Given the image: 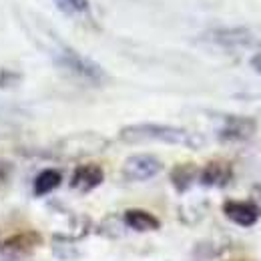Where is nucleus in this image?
Instances as JSON below:
<instances>
[{
	"label": "nucleus",
	"mask_w": 261,
	"mask_h": 261,
	"mask_svg": "<svg viewBox=\"0 0 261 261\" xmlns=\"http://www.w3.org/2000/svg\"><path fill=\"white\" fill-rule=\"evenodd\" d=\"M119 139L123 143H165V145H179V147H189L199 149L203 145V139L181 127H171V125H157V123H137L129 125L119 130Z\"/></svg>",
	"instance_id": "obj_1"
},
{
	"label": "nucleus",
	"mask_w": 261,
	"mask_h": 261,
	"mask_svg": "<svg viewBox=\"0 0 261 261\" xmlns=\"http://www.w3.org/2000/svg\"><path fill=\"white\" fill-rule=\"evenodd\" d=\"M57 65L63 70H66L68 74H72V76H76L89 85H102L107 81V72L102 70V66L95 63L93 59L68 48V46H65L57 55Z\"/></svg>",
	"instance_id": "obj_2"
},
{
	"label": "nucleus",
	"mask_w": 261,
	"mask_h": 261,
	"mask_svg": "<svg viewBox=\"0 0 261 261\" xmlns=\"http://www.w3.org/2000/svg\"><path fill=\"white\" fill-rule=\"evenodd\" d=\"M163 171V163L153 155H133L123 163V177L133 183L149 181Z\"/></svg>",
	"instance_id": "obj_3"
},
{
	"label": "nucleus",
	"mask_w": 261,
	"mask_h": 261,
	"mask_svg": "<svg viewBox=\"0 0 261 261\" xmlns=\"http://www.w3.org/2000/svg\"><path fill=\"white\" fill-rule=\"evenodd\" d=\"M257 130V121L251 117H237L229 115L223 119L221 127L217 130V137L225 143H237V141H247L255 135Z\"/></svg>",
	"instance_id": "obj_4"
},
{
	"label": "nucleus",
	"mask_w": 261,
	"mask_h": 261,
	"mask_svg": "<svg viewBox=\"0 0 261 261\" xmlns=\"http://www.w3.org/2000/svg\"><path fill=\"white\" fill-rule=\"evenodd\" d=\"M223 213L229 221H233L235 225H241V227L255 225L261 215L259 207L253 201H233V199L223 203Z\"/></svg>",
	"instance_id": "obj_5"
},
{
	"label": "nucleus",
	"mask_w": 261,
	"mask_h": 261,
	"mask_svg": "<svg viewBox=\"0 0 261 261\" xmlns=\"http://www.w3.org/2000/svg\"><path fill=\"white\" fill-rule=\"evenodd\" d=\"M207 38L225 48H245L255 42V36L247 29H219V31H211Z\"/></svg>",
	"instance_id": "obj_6"
},
{
	"label": "nucleus",
	"mask_w": 261,
	"mask_h": 261,
	"mask_svg": "<svg viewBox=\"0 0 261 261\" xmlns=\"http://www.w3.org/2000/svg\"><path fill=\"white\" fill-rule=\"evenodd\" d=\"M105 181V171L98 165H81L74 169L72 177H70V187L76 191H93L95 187H98Z\"/></svg>",
	"instance_id": "obj_7"
},
{
	"label": "nucleus",
	"mask_w": 261,
	"mask_h": 261,
	"mask_svg": "<svg viewBox=\"0 0 261 261\" xmlns=\"http://www.w3.org/2000/svg\"><path fill=\"white\" fill-rule=\"evenodd\" d=\"M231 177H233V169L225 161H211L199 173V181L205 187H223L231 181Z\"/></svg>",
	"instance_id": "obj_8"
},
{
	"label": "nucleus",
	"mask_w": 261,
	"mask_h": 261,
	"mask_svg": "<svg viewBox=\"0 0 261 261\" xmlns=\"http://www.w3.org/2000/svg\"><path fill=\"white\" fill-rule=\"evenodd\" d=\"M40 243H42L40 233H36V231H18V233H12V235H8L4 239L2 249L10 251V253H29V251H33L34 247H38Z\"/></svg>",
	"instance_id": "obj_9"
},
{
	"label": "nucleus",
	"mask_w": 261,
	"mask_h": 261,
	"mask_svg": "<svg viewBox=\"0 0 261 261\" xmlns=\"http://www.w3.org/2000/svg\"><path fill=\"white\" fill-rule=\"evenodd\" d=\"M123 221H125L127 227H130L133 231H139V233L157 231L161 227V221L145 209H127L125 215H123Z\"/></svg>",
	"instance_id": "obj_10"
},
{
	"label": "nucleus",
	"mask_w": 261,
	"mask_h": 261,
	"mask_svg": "<svg viewBox=\"0 0 261 261\" xmlns=\"http://www.w3.org/2000/svg\"><path fill=\"white\" fill-rule=\"evenodd\" d=\"M61 181H63L61 171H57V169H44V171H40L36 175V179H34V195L42 197L53 193L61 185Z\"/></svg>",
	"instance_id": "obj_11"
},
{
	"label": "nucleus",
	"mask_w": 261,
	"mask_h": 261,
	"mask_svg": "<svg viewBox=\"0 0 261 261\" xmlns=\"http://www.w3.org/2000/svg\"><path fill=\"white\" fill-rule=\"evenodd\" d=\"M195 175H197L195 165H191V163L177 165V167L171 171V181H173V185L177 187V191L183 193V191H187V189L191 187Z\"/></svg>",
	"instance_id": "obj_12"
},
{
	"label": "nucleus",
	"mask_w": 261,
	"mask_h": 261,
	"mask_svg": "<svg viewBox=\"0 0 261 261\" xmlns=\"http://www.w3.org/2000/svg\"><path fill=\"white\" fill-rule=\"evenodd\" d=\"M53 2H55V6H57L63 14L74 16V18L85 16V14H89V10H91L89 0H53Z\"/></svg>",
	"instance_id": "obj_13"
},
{
	"label": "nucleus",
	"mask_w": 261,
	"mask_h": 261,
	"mask_svg": "<svg viewBox=\"0 0 261 261\" xmlns=\"http://www.w3.org/2000/svg\"><path fill=\"white\" fill-rule=\"evenodd\" d=\"M253 66H255L257 72H261V55H257V57L253 59Z\"/></svg>",
	"instance_id": "obj_14"
},
{
	"label": "nucleus",
	"mask_w": 261,
	"mask_h": 261,
	"mask_svg": "<svg viewBox=\"0 0 261 261\" xmlns=\"http://www.w3.org/2000/svg\"><path fill=\"white\" fill-rule=\"evenodd\" d=\"M257 191H259V195H261V185H259V187H257Z\"/></svg>",
	"instance_id": "obj_15"
}]
</instances>
